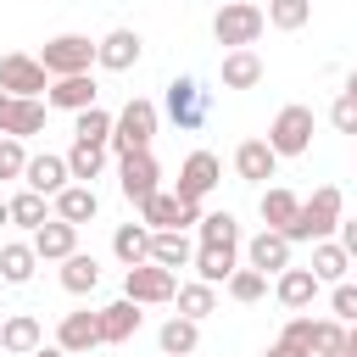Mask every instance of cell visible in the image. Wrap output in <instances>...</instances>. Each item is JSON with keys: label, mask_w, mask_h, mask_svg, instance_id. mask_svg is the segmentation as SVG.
I'll list each match as a JSON object with an SVG mask.
<instances>
[{"label": "cell", "mask_w": 357, "mask_h": 357, "mask_svg": "<svg viewBox=\"0 0 357 357\" xmlns=\"http://www.w3.org/2000/svg\"><path fill=\"white\" fill-rule=\"evenodd\" d=\"M340 218H346V195L335 190V184H318L307 201H301V212H296V223L284 229V240L290 245H312V240H329L335 229H340Z\"/></svg>", "instance_id": "cell-1"}, {"label": "cell", "mask_w": 357, "mask_h": 357, "mask_svg": "<svg viewBox=\"0 0 357 357\" xmlns=\"http://www.w3.org/2000/svg\"><path fill=\"white\" fill-rule=\"evenodd\" d=\"M156 100H145V95H134L117 117H112V139H106V151H117V156H134V151H151V139H156Z\"/></svg>", "instance_id": "cell-2"}, {"label": "cell", "mask_w": 357, "mask_h": 357, "mask_svg": "<svg viewBox=\"0 0 357 357\" xmlns=\"http://www.w3.org/2000/svg\"><path fill=\"white\" fill-rule=\"evenodd\" d=\"M262 28H268V17H262V6H257V0H223V6H218V17H212V39H218V45H229V50L257 45V39H262Z\"/></svg>", "instance_id": "cell-3"}, {"label": "cell", "mask_w": 357, "mask_h": 357, "mask_svg": "<svg viewBox=\"0 0 357 357\" xmlns=\"http://www.w3.org/2000/svg\"><path fill=\"white\" fill-rule=\"evenodd\" d=\"M312 128H318L312 106H301V100L279 106V117H273V128H268L273 156H307V151H312Z\"/></svg>", "instance_id": "cell-4"}, {"label": "cell", "mask_w": 357, "mask_h": 357, "mask_svg": "<svg viewBox=\"0 0 357 357\" xmlns=\"http://www.w3.org/2000/svg\"><path fill=\"white\" fill-rule=\"evenodd\" d=\"M123 296H128V301H139V307H162V301H173V296H178V273L145 257V262L123 268Z\"/></svg>", "instance_id": "cell-5"}, {"label": "cell", "mask_w": 357, "mask_h": 357, "mask_svg": "<svg viewBox=\"0 0 357 357\" xmlns=\"http://www.w3.org/2000/svg\"><path fill=\"white\" fill-rule=\"evenodd\" d=\"M39 67H45L50 78L89 73V67H95V39H89V33H56V39H45V50H39Z\"/></svg>", "instance_id": "cell-6"}, {"label": "cell", "mask_w": 357, "mask_h": 357, "mask_svg": "<svg viewBox=\"0 0 357 357\" xmlns=\"http://www.w3.org/2000/svg\"><path fill=\"white\" fill-rule=\"evenodd\" d=\"M117 190H123L134 206H145V201L162 190V167H156V156H151V151L117 156Z\"/></svg>", "instance_id": "cell-7"}, {"label": "cell", "mask_w": 357, "mask_h": 357, "mask_svg": "<svg viewBox=\"0 0 357 357\" xmlns=\"http://www.w3.org/2000/svg\"><path fill=\"white\" fill-rule=\"evenodd\" d=\"M0 89L6 95H45L50 89V73L39 67V56H28V50H6L0 56Z\"/></svg>", "instance_id": "cell-8"}, {"label": "cell", "mask_w": 357, "mask_h": 357, "mask_svg": "<svg viewBox=\"0 0 357 357\" xmlns=\"http://www.w3.org/2000/svg\"><path fill=\"white\" fill-rule=\"evenodd\" d=\"M218 178H223V162H218L212 151H190V156H184V167H178L173 195H178V201H206V195L218 190Z\"/></svg>", "instance_id": "cell-9"}, {"label": "cell", "mask_w": 357, "mask_h": 357, "mask_svg": "<svg viewBox=\"0 0 357 357\" xmlns=\"http://www.w3.org/2000/svg\"><path fill=\"white\" fill-rule=\"evenodd\" d=\"M139 223H145V229H195V223H201V201H178L173 190H156V195L139 206Z\"/></svg>", "instance_id": "cell-10"}, {"label": "cell", "mask_w": 357, "mask_h": 357, "mask_svg": "<svg viewBox=\"0 0 357 357\" xmlns=\"http://www.w3.org/2000/svg\"><path fill=\"white\" fill-rule=\"evenodd\" d=\"M162 106H167V117L178 123V134H190V128H201V123H206V89H201L195 78H173Z\"/></svg>", "instance_id": "cell-11"}, {"label": "cell", "mask_w": 357, "mask_h": 357, "mask_svg": "<svg viewBox=\"0 0 357 357\" xmlns=\"http://www.w3.org/2000/svg\"><path fill=\"white\" fill-rule=\"evenodd\" d=\"M139 56H145V39L134 28H112L106 39H95V67H106V73H128V67H139Z\"/></svg>", "instance_id": "cell-12"}, {"label": "cell", "mask_w": 357, "mask_h": 357, "mask_svg": "<svg viewBox=\"0 0 357 357\" xmlns=\"http://www.w3.org/2000/svg\"><path fill=\"white\" fill-rule=\"evenodd\" d=\"M95 318H100V346H123V340H134V335H139V324H145L139 301H128V296H117V301L95 307Z\"/></svg>", "instance_id": "cell-13"}, {"label": "cell", "mask_w": 357, "mask_h": 357, "mask_svg": "<svg viewBox=\"0 0 357 357\" xmlns=\"http://www.w3.org/2000/svg\"><path fill=\"white\" fill-rule=\"evenodd\" d=\"M28 245H33V257H39V262H61V257H73V251H78V223H67V218H56V212H50V218L33 229V240H28Z\"/></svg>", "instance_id": "cell-14"}, {"label": "cell", "mask_w": 357, "mask_h": 357, "mask_svg": "<svg viewBox=\"0 0 357 357\" xmlns=\"http://www.w3.org/2000/svg\"><path fill=\"white\" fill-rule=\"evenodd\" d=\"M245 268H257V273H284L290 268V240L279 234V229H257L251 240H245Z\"/></svg>", "instance_id": "cell-15"}, {"label": "cell", "mask_w": 357, "mask_h": 357, "mask_svg": "<svg viewBox=\"0 0 357 357\" xmlns=\"http://www.w3.org/2000/svg\"><path fill=\"white\" fill-rule=\"evenodd\" d=\"M45 100H33V95H11L6 106H0V134H11V139H33V134H45Z\"/></svg>", "instance_id": "cell-16"}, {"label": "cell", "mask_w": 357, "mask_h": 357, "mask_svg": "<svg viewBox=\"0 0 357 357\" xmlns=\"http://www.w3.org/2000/svg\"><path fill=\"white\" fill-rule=\"evenodd\" d=\"M95 95H100L95 73H67V78H50L45 106H56V112H84V106H95Z\"/></svg>", "instance_id": "cell-17"}, {"label": "cell", "mask_w": 357, "mask_h": 357, "mask_svg": "<svg viewBox=\"0 0 357 357\" xmlns=\"http://www.w3.org/2000/svg\"><path fill=\"white\" fill-rule=\"evenodd\" d=\"M318 290H324V284L312 279V268H296V262H290L284 273H273V296H279L284 312H307V307L318 301Z\"/></svg>", "instance_id": "cell-18"}, {"label": "cell", "mask_w": 357, "mask_h": 357, "mask_svg": "<svg viewBox=\"0 0 357 357\" xmlns=\"http://www.w3.org/2000/svg\"><path fill=\"white\" fill-rule=\"evenodd\" d=\"M56 346H61L67 357H78V351H95V346H100V318H95L89 307H78V312H61V324H56Z\"/></svg>", "instance_id": "cell-19"}, {"label": "cell", "mask_w": 357, "mask_h": 357, "mask_svg": "<svg viewBox=\"0 0 357 357\" xmlns=\"http://www.w3.org/2000/svg\"><path fill=\"white\" fill-rule=\"evenodd\" d=\"M234 173H240L245 184H268V178L279 173L273 145H268V139H240V145H234Z\"/></svg>", "instance_id": "cell-20"}, {"label": "cell", "mask_w": 357, "mask_h": 357, "mask_svg": "<svg viewBox=\"0 0 357 357\" xmlns=\"http://www.w3.org/2000/svg\"><path fill=\"white\" fill-rule=\"evenodd\" d=\"M22 184H28V190H39V195H56V190H67V184H73V173H67V156H56V151H39V156H28V167H22Z\"/></svg>", "instance_id": "cell-21"}, {"label": "cell", "mask_w": 357, "mask_h": 357, "mask_svg": "<svg viewBox=\"0 0 357 357\" xmlns=\"http://www.w3.org/2000/svg\"><path fill=\"white\" fill-rule=\"evenodd\" d=\"M218 84H223V89H257V84H262V56H257L251 45H245V50H223Z\"/></svg>", "instance_id": "cell-22"}, {"label": "cell", "mask_w": 357, "mask_h": 357, "mask_svg": "<svg viewBox=\"0 0 357 357\" xmlns=\"http://www.w3.org/2000/svg\"><path fill=\"white\" fill-rule=\"evenodd\" d=\"M39 346H45V329H39L33 312H11V318H0V351L28 357V351H39Z\"/></svg>", "instance_id": "cell-23"}, {"label": "cell", "mask_w": 357, "mask_h": 357, "mask_svg": "<svg viewBox=\"0 0 357 357\" xmlns=\"http://www.w3.org/2000/svg\"><path fill=\"white\" fill-rule=\"evenodd\" d=\"M50 212H56V218H67V223H95L100 195H95V184H67V190H56V195H50Z\"/></svg>", "instance_id": "cell-24"}, {"label": "cell", "mask_w": 357, "mask_h": 357, "mask_svg": "<svg viewBox=\"0 0 357 357\" xmlns=\"http://www.w3.org/2000/svg\"><path fill=\"white\" fill-rule=\"evenodd\" d=\"M257 212H262V229H290L296 223V212H301V195L296 190H284V184H268L262 190V201H257Z\"/></svg>", "instance_id": "cell-25"}, {"label": "cell", "mask_w": 357, "mask_h": 357, "mask_svg": "<svg viewBox=\"0 0 357 357\" xmlns=\"http://www.w3.org/2000/svg\"><path fill=\"white\" fill-rule=\"evenodd\" d=\"M190 268H195V279H206V284H223V279L240 268V245H195Z\"/></svg>", "instance_id": "cell-26"}, {"label": "cell", "mask_w": 357, "mask_h": 357, "mask_svg": "<svg viewBox=\"0 0 357 357\" xmlns=\"http://www.w3.org/2000/svg\"><path fill=\"white\" fill-rule=\"evenodd\" d=\"M190 257H195V245H190L184 229H151V262L178 273V268H190Z\"/></svg>", "instance_id": "cell-27"}, {"label": "cell", "mask_w": 357, "mask_h": 357, "mask_svg": "<svg viewBox=\"0 0 357 357\" xmlns=\"http://www.w3.org/2000/svg\"><path fill=\"white\" fill-rule=\"evenodd\" d=\"M156 346H162V357H190V351L201 346V324L184 318V312H173V318L156 329Z\"/></svg>", "instance_id": "cell-28"}, {"label": "cell", "mask_w": 357, "mask_h": 357, "mask_svg": "<svg viewBox=\"0 0 357 357\" xmlns=\"http://www.w3.org/2000/svg\"><path fill=\"white\" fill-rule=\"evenodd\" d=\"M312 279L318 284H335V279H346V268H351V257H346V245L329 234V240H312Z\"/></svg>", "instance_id": "cell-29"}, {"label": "cell", "mask_w": 357, "mask_h": 357, "mask_svg": "<svg viewBox=\"0 0 357 357\" xmlns=\"http://www.w3.org/2000/svg\"><path fill=\"white\" fill-rule=\"evenodd\" d=\"M95 284H100V262H95L89 251L61 257V290H67V296H89Z\"/></svg>", "instance_id": "cell-30"}, {"label": "cell", "mask_w": 357, "mask_h": 357, "mask_svg": "<svg viewBox=\"0 0 357 357\" xmlns=\"http://www.w3.org/2000/svg\"><path fill=\"white\" fill-rule=\"evenodd\" d=\"M67 173H73V184H95V178L106 173V145L73 139V151H67Z\"/></svg>", "instance_id": "cell-31"}, {"label": "cell", "mask_w": 357, "mask_h": 357, "mask_svg": "<svg viewBox=\"0 0 357 357\" xmlns=\"http://www.w3.org/2000/svg\"><path fill=\"white\" fill-rule=\"evenodd\" d=\"M112 257H117L123 268L145 262V257H151V229H145V223H117V234H112Z\"/></svg>", "instance_id": "cell-32"}, {"label": "cell", "mask_w": 357, "mask_h": 357, "mask_svg": "<svg viewBox=\"0 0 357 357\" xmlns=\"http://www.w3.org/2000/svg\"><path fill=\"white\" fill-rule=\"evenodd\" d=\"M33 268H39V257H33V245H28V240L0 245V279H6V284H28V279H33Z\"/></svg>", "instance_id": "cell-33"}, {"label": "cell", "mask_w": 357, "mask_h": 357, "mask_svg": "<svg viewBox=\"0 0 357 357\" xmlns=\"http://www.w3.org/2000/svg\"><path fill=\"white\" fill-rule=\"evenodd\" d=\"M173 301H178V312H184V318H195V324H201L206 312H218V284L190 279V284H178V296H173Z\"/></svg>", "instance_id": "cell-34"}, {"label": "cell", "mask_w": 357, "mask_h": 357, "mask_svg": "<svg viewBox=\"0 0 357 357\" xmlns=\"http://www.w3.org/2000/svg\"><path fill=\"white\" fill-rule=\"evenodd\" d=\"M262 17H268V28L296 33V28H307V22H312V0H268V6H262Z\"/></svg>", "instance_id": "cell-35"}, {"label": "cell", "mask_w": 357, "mask_h": 357, "mask_svg": "<svg viewBox=\"0 0 357 357\" xmlns=\"http://www.w3.org/2000/svg\"><path fill=\"white\" fill-rule=\"evenodd\" d=\"M6 206H11V223H22V229H39V223L50 218V195H39V190H28V184H22Z\"/></svg>", "instance_id": "cell-36"}, {"label": "cell", "mask_w": 357, "mask_h": 357, "mask_svg": "<svg viewBox=\"0 0 357 357\" xmlns=\"http://www.w3.org/2000/svg\"><path fill=\"white\" fill-rule=\"evenodd\" d=\"M195 234H201V245H240V223H234V212H201Z\"/></svg>", "instance_id": "cell-37"}, {"label": "cell", "mask_w": 357, "mask_h": 357, "mask_svg": "<svg viewBox=\"0 0 357 357\" xmlns=\"http://www.w3.org/2000/svg\"><path fill=\"white\" fill-rule=\"evenodd\" d=\"M223 290H229L240 307H251V301H262V296H268V273H257V268H245V262H240V268L223 279Z\"/></svg>", "instance_id": "cell-38"}, {"label": "cell", "mask_w": 357, "mask_h": 357, "mask_svg": "<svg viewBox=\"0 0 357 357\" xmlns=\"http://www.w3.org/2000/svg\"><path fill=\"white\" fill-rule=\"evenodd\" d=\"M73 139L106 145V139H112V112H100V106H84V112H73Z\"/></svg>", "instance_id": "cell-39"}, {"label": "cell", "mask_w": 357, "mask_h": 357, "mask_svg": "<svg viewBox=\"0 0 357 357\" xmlns=\"http://www.w3.org/2000/svg\"><path fill=\"white\" fill-rule=\"evenodd\" d=\"M346 340V324L340 318H312V357H335Z\"/></svg>", "instance_id": "cell-40"}, {"label": "cell", "mask_w": 357, "mask_h": 357, "mask_svg": "<svg viewBox=\"0 0 357 357\" xmlns=\"http://www.w3.org/2000/svg\"><path fill=\"white\" fill-rule=\"evenodd\" d=\"M329 318L357 324V284H351V279H335V290H329Z\"/></svg>", "instance_id": "cell-41"}, {"label": "cell", "mask_w": 357, "mask_h": 357, "mask_svg": "<svg viewBox=\"0 0 357 357\" xmlns=\"http://www.w3.org/2000/svg\"><path fill=\"white\" fill-rule=\"evenodd\" d=\"M329 123H335V134H351V139H357V95H351V89H340V95H335Z\"/></svg>", "instance_id": "cell-42"}, {"label": "cell", "mask_w": 357, "mask_h": 357, "mask_svg": "<svg viewBox=\"0 0 357 357\" xmlns=\"http://www.w3.org/2000/svg\"><path fill=\"white\" fill-rule=\"evenodd\" d=\"M22 167H28V151H22V139L0 134V184H6V178H22Z\"/></svg>", "instance_id": "cell-43"}, {"label": "cell", "mask_w": 357, "mask_h": 357, "mask_svg": "<svg viewBox=\"0 0 357 357\" xmlns=\"http://www.w3.org/2000/svg\"><path fill=\"white\" fill-rule=\"evenodd\" d=\"M279 340H290V346H307V351H312V318H307V312H296V318L279 329Z\"/></svg>", "instance_id": "cell-44"}, {"label": "cell", "mask_w": 357, "mask_h": 357, "mask_svg": "<svg viewBox=\"0 0 357 357\" xmlns=\"http://www.w3.org/2000/svg\"><path fill=\"white\" fill-rule=\"evenodd\" d=\"M335 240L346 245V257L357 262V218H340V229H335Z\"/></svg>", "instance_id": "cell-45"}, {"label": "cell", "mask_w": 357, "mask_h": 357, "mask_svg": "<svg viewBox=\"0 0 357 357\" xmlns=\"http://www.w3.org/2000/svg\"><path fill=\"white\" fill-rule=\"evenodd\" d=\"M262 357H312V351H307V346H290V340H273Z\"/></svg>", "instance_id": "cell-46"}, {"label": "cell", "mask_w": 357, "mask_h": 357, "mask_svg": "<svg viewBox=\"0 0 357 357\" xmlns=\"http://www.w3.org/2000/svg\"><path fill=\"white\" fill-rule=\"evenodd\" d=\"M335 357H357V324H346V340H340V351Z\"/></svg>", "instance_id": "cell-47"}, {"label": "cell", "mask_w": 357, "mask_h": 357, "mask_svg": "<svg viewBox=\"0 0 357 357\" xmlns=\"http://www.w3.org/2000/svg\"><path fill=\"white\" fill-rule=\"evenodd\" d=\"M28 357H67L61 346H39V351H28Z\"/></svg>", "instance_id": "cell-48"}, {"label": "cell", "mask_w": 357, "mask_h": 357, "mask_svg": "<svg viewBox=\"0 0 357 357\" xmlns=\"http://www.w3.org/2000/svg\"><path fill=\"white\" fill-rule=\"evenodd\" d=\"M6 223H11V206H6V201H0V229H6Z\"/></svg>", "instance_id": "cell-49"}, {"label": "cell", "mask_w": 357, "mask_h": 357, "mask_svg": "<svg viewBox=\"0 0 357 357\" xmlns=\"http://www.w3.org/2000/svg\"><path fill=\"white\" fill-rule=\"evenodd\" d=\"M346 89H351V95H357V67H351V73H346Z\"/></svg>", "instance_id": "cell-50"}, {"label": "cell", "mask_w": 357, "mask_h": 357, "mask_svg": "<svg viewBox=\"0 0 357 357\" xmlns=\"http://www.w3.org/2000/svg\"><path fill=\"white\" fill-rule=\"evenodd\" d=\"M6 100H11V95H6V89H0V106H6Z\"/></svg>", "instance_id": "cell-51"}]
</instances>
